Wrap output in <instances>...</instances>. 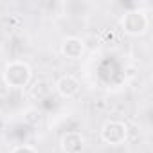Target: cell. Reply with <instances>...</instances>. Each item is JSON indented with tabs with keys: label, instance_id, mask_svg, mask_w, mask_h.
Instances as JSON below:
<instances>
[{
	"label": "cell",
	"instance_id": "8",
	"mask_svg": "<svg viewBox=\"0 0 153 153\" xmlns=\"http://www.w3.org/2000/svg\"><path fill=\"white\" fill-rule=\"evenodd\" d=\"M133 76H135V74H133V68L130 67V68H128V78H133Z\"/></svg>",
	"mask_w": 153,
	"mask_h": 153
},
{
	"label": "cell",
	"instance_id": "6",
	"mask_svg": "<svg viewBox=\"0 0 153 153\" xmlns=\"http://www.w3.org/2000/svg\"><path fill=\"white\" fill-rule=\"evenodd\" d=\"M81 90V85L79 81L74 78V76L67 74V76H61V78L56 81V92L63 97V99H72L79 94Z\"/></svg>",
	"mask_w": 153,
	"mask_h": 153
},
{
	"label": "cell",
	"instance_id": "4",
	"mask_svg": "<svg viewBox=\"0 0 153 153\" xmlns=\"http://www.w3.org/2000/svg\"><path fill=\"white\" fill-rule=\"evenodd\" d=\"M59 51L67 59H81V56L85 54V43L78 36H67L63 38Z\"/></svg>",
	"mask_w": 153,
	"mask_h": 153
},
{
	"label": "cell",
	"instance_id": "5",
	"mask_svg": "<svg viewBox=\"0 0 153 153\" xmlns=\"http://www.w3.org/2000/svg\"><path fill=\"white\" fill-rule=\"evenodd\" d=\"M59 148L63 153H83L85 149V137L81 131H67L61 140Z\"/></svg>",
	"mask_w": 153,
	"mask_h": 153
},
{
	"label": "cell",
	"instance_id": "1",
	"mask_svg": "<svg viewBox=\"0 0 153 153\" xmlns=\"http://www.w3.org/2000/svg\"><path fill=\"white\" fill-rule=\"evenodd\" d=\"M2 78H4L6 87L15 88V90H20V88L29 87V83L33 79V70H31V67L25 61L15 59V61H9L4 67Z\"/></svg>",
	"mask_w": 153,
	"mask_h": 153
},
{
	"label": "cell",
	"instance_id": "2",
	"mask_svg": "<svg viewBox=\"0 0 153 153\" xmlns=\"http://www.w3.org/2000/svg\"><path fill=\"white\" fill-rule=\"evenodd\" d=\"M121 29L130 34V36H140L148 31V25H149V20L146 16L144 11H139V9H131V11H126L121 20Z\"/></svg>",
	"mask_w": 153,
	"mask_h": 153
},
{
	"label": "cell",
	"instance_id": "3",
	"mask_svg": "<svg viewBox=\"0 0 153 153\" xmlns=\"http://www.w3.org/2000/svg\"><path fill=\"white\" fill-rule=\"evenodd\" d=\"M99 137L105 144L110 146H121L128 139V126L123 121H106L101 126Z\"/></svg>",
	"mask_w": 153,
	"mask_h": 153
},
{
	"label": "cell",
	"instance_id": "7",
	"mask_svg": "<svg viewBox=\"0 0 153 153\" xmlns=\"http://www.w3.org/2000/svg\"><path fill=\"white\" fill-rule=\"evenodd\" d=\"M11 153H38L31 144H20V146H15L11 149Z\"/></svg>",
	"mask_w": 153,
	"mask_h": 153
}]
</instances>
